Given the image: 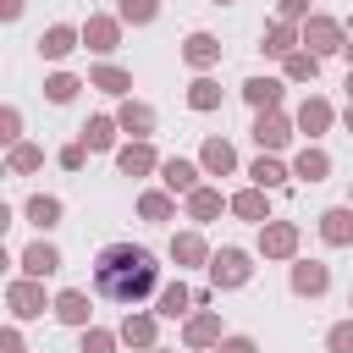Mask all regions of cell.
<instances>
[{
  "label": "cell",
  "instance_id": "obj_24",
  "mask_svg": "<svg viewBox=\"0 0 353 353\" xmlns=\"http://www.w3.org/2000/svg\"><path fill=\"white\" fill-rule=\"evenodd\" d=\"M232 210H237L243 221H265V199H259V193H237V199H232Z\"/></svg>",
  "mask_w": 353,
  "mask_h": 353
},
{
  "label": "cell",
  "instance_id": "obj_6",
  "mask_svg": "<svg viewBox=\"0 0 353 353\" xmlns=\"http://www.w3.org/2000/svg\"><path fill=\"white\" fill-rule=\"evenodd\" d=\"M320 232H325L331 243H353V210H325Z\"/></svg>",
  "mask_w": 353,
  "mask_h": 353
},
{
  "label": "cell",
  "instance_id": "obj_44",
  "mask_svg": "<svg viewBox=\"0 0 353 353\" xmlns=\"http://www.w3.org/2000/svg\"><path fill=\"white\" fill-rule=\"evenodd\" d=\"M347 127H353V110H347Z\"/></svg>",
  "mask_w": 353,
  "mask_h": 353
},
{
  "label": "cell",
  "instance_id": "obj_22",
  "mask_svg": "<svg viewBox=\"0 0 353 353\" xmlns=\"http://www.w3.org/2000/svg\"><path fill=\"white\" fill-rule=\"evenodd\" d=\"M254 182H259V188H281V182H287V171H281L276 160H254Z\"/></svg>",
  "mask_w": 353,
  "mask_h": 353
},
{
  "label": "cell",
  "instance_id": "obj_12",
  "mask_svg": "<svg viewBox=\"0 0 353 353\" xmlns=\"http://www.w3.org/2000/svg\"><path fill=\"white\" fill-rule=\"evenodd\" d=\"M325 121H331V105H325V99H309V105L298 110V127H303V132H320Z\"/></svg>",
  "mask_w": 353,
  "mask_h": 353
},
{
  "label": "cell",
  "instance_id": "obj_10",
  "mask_svg": "<svg viewBox=\"0 0 353 353\" xmlns=\"http://www.w3.org/2000/svg\"><path fill=\"white\" fill-rule=\"evenodd\" d=\"M193 182H199V171H193L188 160H165V188H176V193H193Z\"/></svg>",
  "mask_w": 353,
  "mask_h": 353
},
{
  "label": "cell",
  "instance_id": "obj_45",
  "mask_svg": "<svg viewBox=\"0 0 353 353\" xmlns=\"http://www.w3.org/2000/svg\"><path fill=\"white\" fill-rule=\"evenodd\" d=\"M347 88H353V72H347Z\"/></svg>",
  "mask_w": 353,
  "mask_h": 353
},
{
  "label": "cell",
  "instance_id": "obj_39",
  "mask_svg": "<svg viewBox=\"0 0 353 353\" xmlns=\"http://www.w3.org/2000/svg\"><path fill=\"white\" fill-rule=\"evenodd\" d=\"M83 353H110V336H105V331H88V336H83Z\"/></svg>",
  "mask_w": 353,
  "mask_h": 353
},
{
  "label": "cell",
  "instance_id": "obj_17",
  "mask_svg": "<svg viewBox=\"0 0 353 353\" xmlns=\"http://www.w3.org/2000/svg\"><path fill=\"white\" fill-rule=\"evenodd\" d=\"M149 165H154V154H149L143 143H132V149H121V171H127V176H138V171H149Z\"/></svg>",
  "mask_w": 353,
  "mask_h": 353
},
{
  "label": "cell",
  "instance_id": "obj_11",
  "mask_svg": "<svg viewBox=\"0 0 353 353\" xmlns=\"http://www.w3.org/2000/svg\"><path fill=\"white\" fill-rule=\"evenodd\" d=\"M215 55H221V44H215L210 33H193V39H188V61H193V66H210Z\"/></svg>",
  "mask_w": 353,
  "mask_h": 353
},
{
  "label": "cell",
  "instance_id": "obj_37",
  "mask_svg": "<svg viewBox=\"0 0 353 353\" xmlns=\"http://www.w3.org/2000/svg\"><path fill=\"white\" fill-rule=\"evenodd\" d=\"M331 353H353V325H336L331 331Z\"/></svg>",
  "mask_w": 353,
  "mask_h": 353
},
{
  "label": "cell",
  "instance_id": "obj_33",
  "mask_svg": "<svg viewBox=\"0 0 353 353\" xmlns=\"http://www.w3.org/2000/svg\"><path fill=\"white\" fill-rule=\"evenodd\" d=\"M121 17L127 22H149L154 17V0H121Z\"/></svg>",
  "mask_w": 353,
  "mask_h": 353
},
{
  "label": "cell",
  "instance_id": "obj_13",
  "mask_svg": "<svg viewBox=\"0 0 353 353\" xmlns=\"http://www.w3.org/2000/svg\"><path fill=\"white\" fill-rule=\"evenodd\" d=\"M292 287L298 292H325V265H298L292 270Z\"/></svg>",
  "mask_w": 353,
  "mask_h": 353
},
{
  "label": "cell",
  "instance_id": "obj_31",
  "mask_svg": "<svg viewBox=\"0 0 353 353\" xmlns=\"http://www.w3.org/2000/svg\"><path fill=\"white\" fill-rule=\"evenodd\" d=\"M94 83H99V88H110V94H121V88H127V72H116V66H99V72H94Z\"/></svg>",
  "mask_w": 353,
  "mask_h": 353
},
{
  "label": "cell",
  "instance_id": "obj_8",
  "mask_svg": "<svg viewBox=\"0 0 353 353\" xmlns=\"http://www.w3.org/2000/svg\"><path fill=\"white\" fill-rule=\"evenodd\" d=\"M309 44H314V55H325V50H336V22H325V17H314L309 22V33H303Z\"/></svg>",
  "mask_w": 353,
  "mask_h": 353
},
{
  "label": "cell",
  "instance_id": "obj_21",
  "mask_svg": "<svg viewBox=\"0 0 353 353\" xmlns=\"http://www.w3.org/2000/svg\"><path fill=\"white\" fill-rule=\"evenodd\" d=\"M83 39H88L94 50H110V44H116V22H105V17H99V22H88V33H83Z\"/></svg>",
  "mask_w": 353,
  "mask_h": 353
},
{
  "label": "cell",
  "instance_id": "obj_42",
  "mask_svg": "<svg viewBox=\"0 0 353 353\" xmlns=\"http://www.w3.org/2000/svg\"><path fill=\"white\" fill-rule=\"evenodd\" d=\"M281 17H303V0H281Z\"/></svg>",
  "mask_w": 353,
  "mask_h": 353
},
{
  "label": "cell",
  "instance_id": "obj_5",
  "mask_svg": "<svg viewBox=\"0 0 353 353\" xmlns=\"http://www.w3.org/2000/svg\"><path fill=\"white\" fill-rule=\"evenodd\" d=\"M22 265H28V276H50V270H61V254H55L50 243H33V248L22 254Z\"/></svg>",
  "mask_w": 353,
  "mask_h": 353
},
{
  "label": "cell",
  "instance_id": "obj_2",
  "mask_svg": "<svg viewBox=\"0 0 353 353\" xmlns=\"http://www.w3.org/2000/svg\"><path fill=\"white\" fill-rule=\"evenodd\" d=\"M215 287H243L248 281V254H237V248H226V254H215Z\"/></svg>",
  "mask_w": 353,
  "mask_h": 353
},
{
  "label": "cell",
  "instance_id": "obj_28",
  "mask_svg": "<svg viewBox=\"0 0 353 353\" xmlns=\"http://www.w3.org/2000/svg\"><path fill=\"white\" fill-rule=\"evenodd\" d=\"M121 127H127V132H149V127H154V116H149L143 105H127V110H121Z\"/></svg>",
  "mask_w": 353,
  "mask_h": 353
},
{
  "label": "cell",
  "instance_id": "obj_38",
  "mask_svg": "<svg viewBox=\"0 0 353 353\" xmlns=\"http://www.w3.org/2000/svg\"><path fill=\"white\" fill-rule=\"evenodd\" d=\"M11 165H17V171H33V165H39V149H28V143H22V149L11 154Z\"/></svg>",
  "mask_w": 353,
  "mask_h": 353
},
{
  "label": "cell",
  "instance_id": "obj_27",
  "mask_svg": "<svg viewBox=\"0 0 353 353\" xmlns=\"http://www.w3.org/2000/svg\"><path fill=\"white\" fill-rule=\"evenodd\" d=\"M44 94H50L55 105H66V99L77 94V77H66V72H61V77H50V83H44Z\"/></svg>",
  "mask_w": 353,
  "mask_h": 353
},
{
  "label": "cell",
  "instance_id": "obj_41",
  "mask_svg": "<svg viewBox=\"0 0 353 353\" xmlns=\"http://www.w3.org/2000/svg\"><path fill=\"white\" fill-rule=\"evenodd\" d=\"M221 353H254V342H243V336H232V342H226Z\"/></svg>",
  "mask_w": 353,
  "mask_h": 353
},
{
  "label": "cell",
  "instance_id": "obj_46",
  "mask_svg": "<svg viewBox=\"0 0 353 353\" xmlns=\"http://www.w3.org/2000/svg\"><path fill=\"white\" fill-rule=\"evenodd\" d=\"M347 50H353V44H347Z\"/></svg>",
  "mask_w": 353,
  "mask_h": 353
},
{
  "label": "cell",
  "instance_id": "obj_7",
  "mask_svg": "<svg viewBox=\"0 0 353 353\" xmlns=\"http://www.w3.org/2000/svg\"><path fill=\"white\" fill-rule=\"evenodd\" d=\"M55 314H61L66 325H83V320H88V298H83V292H61V298H55Z\"/></svg>",
  "mask_w": 353,
  "mask_h": 353
},
{
  "label": "cell",
  "instance_id": "obj_9",
  "mask_svg": "<svg viewBox=\"0 0 353 353\" xmlns=\"http://www.w3.org/2000/svg\"><path fill=\"white\" fill-rule=\"evenodd\" d=\"M72 44H77V33H72V28H50V33H44V39H39V50H44V55H50V61H61V55H66V50H72Z\"/></svg>",
  "mask_w": 353,
  "mask_h": 353
},
{
  "label": "cell",
  "instance_id": "obj_25",
  "mask_svg": "<svg viewBox=\"0 0 353 353\" xmlns=\"http://www.w3.org/2000/svg\"><path fill=\"white\" fill-rule=\"evenodd\" d=\"M292 237H298L292 226H270L265 232V254H292Z\"/></svg>",
  "mask_w": 353,
  "mask_h": 353
},
{
  "label": "cell",
  "instance_id": "obj_1",
  "mask_svg": "<svg viewBox=\"0 0 353 353\" xmlns=\"http://www.w3.org/2000/svg\"><path fill=\"white\" fill-rule=\"evenodd\" d=\"M160 265L149 248H132V243H110L99 259H94V292L110 298V303H138L149 287H154Z\"/></svg>",
  "mask_w": 353,
  "mask_h": 353
},
{
  "label": "cell",
  "instance_id": "obj_32",
  "mask_svg": "<svg viewBox=\"0 0 353 353\" xmlns=\"http://www.w3.org/2000/svg\"><path fill=\"white\" fill-rule=\"evenodd\" d=\"M11 303H17V314H39V292L33 287H11Z\"/></svg>",
  "mask_w": 353,
  "mask_h": 353
},
{
  "label": "cell",
  "instance_id": "obj_15",
  "mask_svg": "<svg viewBox=\"0 0 353 353\" xmlns=\"http://www.w3.org/2000/svg\"><path fill=\"white\" fill-rule=\"evenodd\" d=\"M188 105H193V110H210V105H221V88H215L210 77H199V83L188 88Z\"/></svg>",
  "mask_w": 353,
  "mask_h": 353
},
{
  "label": "cell",
  "instance_id": "obj_30",
  "mask_svg": "<svg viewBox=\"0 0 353 353\" xmlns=\"http://www.w3.org/2000/svg\"><path fill=\"white\" fill-rule=\"evenodd\" d=\"M265 50H270V55H292V28H270Z\"/></svg>",
  "mask_w": 353,
  "mask_h": 353
},
{
  "label": "cell",
  "instance_id": "obj_34",
  "mask_svg": "<svg viewBox=\"0 0 353 353\" xmlns=\"http://www.w3.org/2000/svg\"><path fill=\"white\" fill-rule=\"evenodd\" d=\"M314 55H287V77H314Z\"/></svg>",
  "mask_w": 353,
  "mask_h": 353
},
{
  "label": "cell",
  "instance_id": "obj_35",
  "mask_svg": "<svg viewBox=\"0 0 353 353\" xmlns=\"http://www.w3.org/2000/svg\"><path fill=\"white\" fill-rule=\"evenodd\" d=\"M143 215H149V221H165V215H171V204H165L160 193H143Z\"/></svg>",
  "mask_w": 353,
  "mask_h": 353
},
{
  "label": "cell",
  "instance_id": "obj_26",
  "mask_svg": "<svg viewBox=\"0 0 353 353\" xmlns=\"http://www.w3.org/2000/svg\"><path fill=\"white\" fill-rule=\"evenodd\" d=\"M182 309H188V287L176 281V287H165V292H160V314H171V320H176Z\"/></svg>",
  "mask_w": 353,
  "mask_h": 353
},
{
  "label": "cell",
  "instance_id": "obj_29",
  "mask_svg": "<svg viewBox=\"0 0 353 353\" xmlns=\"http://www.w3.org/2000/svg\"><path fill=\"white\" fill-rule=\"evenodd\" d=\"M28 215H33L39 226H55V215H61V204H55V199H33V204H28Z\"/></svg>",
  "mask_w": 353,
  "mask_h": 353
},
{
  "label": "cell",
  "instance_id": "obj_23",
  "mask_svg": "<svg viewBox=\"0 0 353 353\" xmlns=\"http://www.w3.org/2000/svg\"><path fill=\"white\" fill-rule=\"evenodd\" d=\"M188 204H193V215H199V221H210V215L221 210V193H210V188H193V199H188Z\"/></svg>",
  "mask_w": 353,
  "mask_h": 353
},
{
  "label": "cell",
  "instance_id": "obj_18",
  "mask_svg": "<svg viewBox=\"0 0 353 353\" xmlns=\"http://www.w3.org/2000/svg\"><path fill=\"white\" fill-rule=\"evenodd\" d=\"M204 165H210V171H232V143L210 138V143H204Z\"/></svg>",
  "mask_w": 353,
  "mask_h": 353
},
{
  "label": "cell",
  "instance_id": "obj_3",
  "mask_svg": "<svg viewBox=\"0 0 353 353\" xmlns=\"http://www.w3.org/2000/svg\"><path fill=\"white\" fill-rule=\"evenodd\" d=\"M254 138H259V149H281V143H287V121H281L276 110H259V121H254Z\"/></svg>",
  "mask_w": 353,
  "mask_h": 353
},
{
  "label": "cell",
  "instance_id": "obj_20",
  "mask_svg": "<svg viewBox=\"0 0 353 353\" xmlns=\"http://www.w3.org/2000/svg\"><path fill=\"white\" fill-rule=\"evenodd\" d=\"M215 331H221V320H215V314H199V320L188 325V342L204 347V342H215Z\"/></svg>",
  "mask_w": 353,
  "mask_h": 353
},
{
  "label": "cell",
  "instance_id": "obj_19",
  "mask_svg": "<svg viewBox=\"0 0 353 353\" xmlns=\"http://www.w3.org/2000/svg\"><path fill=\"white\" fill-rule=\"evenodd\" d=\"M325 165H331V160H325L320 149H303V154H298V176H309V182H320V176H325Z\"/></svg>",
  "mask_w": 353,
  "mask_h": 353
},
{
  "label": "cell",
  "instance_id": "obj_40",
  "mask_svg": "<svg viewBox=\"0 0 353 353\" xmlns=\"http://www.w3.org/2000/svg\"><path fill=\"white\" fill-rule=\"evenodd\" d=\"M61 165H66V171H77V165H83V143H72V149H61Z\"/></svg>",
  "mask_w": 353,
  "mask_h": 353
},
{
  "label": "cell",
  "instance_id": "obj_43",
  "mask_svg": "<svg viewBox=\"0 0 353 353\" xmlns=\"http://www.w3.org/2000/svg\"><path fill=\"white\" fill-rule=\"evenodd\" d=\"M0 11H6V17H17V11H22V0H0Z\"/></svg>",
  "mask_w": 353,
  "mask_h": 353
},
{
  "label": "cell",
  "instance_id": "obj_16",
  "mask_svg": "<svg viewBox=\"0 0 353 353\" xmlns=\"http://www.w3.org/2000/svg\"><path fill=\"white\" fill-rule=\"evenodd\" d=\"M110 138H116V132H110V121H105V116H94V121L83 127V143H88V149H110Z\"/></svg>",
  "mask_w": 353,
  "mask_h": 353
},
{
  "label": "cell",
  "instance_id": "obj_14",
  "mask_svg": "<svg viewBox=\"0 0 353 353\" xmlns=\"http://www.w3.org/2000/svg\"><path fill=\"white\" fill-rule=\"evenodd\" d=\"M121 336H127L132 347H149V342H154V320H149V314H132V320L121 325Z\"/></svg>",
  "mask_w": 353,
  "mask_h": 353
},
{
  "label": "cell",
  "instance_id": "obj_47",
  "mask_svg": "<svg viewBox=\"0 0 353 353\" xmlns=\"http://www.w3.org/2000/svg\"><path fill=\"white\" fill-rule=\"evenodd\" d=\"M215 6H221V0H215Z\"/></svg>",
  "mask_w": 353,
  "mask_h": 353
},
{
  "label": "cell",
  "instance_id": "obj_36",
  "mask_svg": "<svg viewBox=\"0 0 353 353\" xmlns=\"http://www.w3.org/2000/svg\"><path fill=\"white\" fill-rule=\"evenodd\" d=\"M171 248H176V259H199V254H204V243H199V237H176Z\"/></svg>",
  "mask_w": 353,
  "mask_h": 353
},
{
  "label": "cell",
  "instance_id": "obj_4",
  "mask_svg": "<svg viewBox=\"0 0 353 353\" xmlns=\"http://www.w3.org/2000/svg\"><path fill=\"white\" fill-rule=\"evenodd\" d=\"M243 94H248V105L270 110V105L281 99V83H276V77H248V83H243Z\"/></svg>",
  "mask_w": 353,
  "mask_h": 353
}]
</instances>
